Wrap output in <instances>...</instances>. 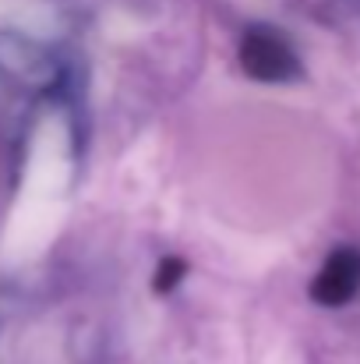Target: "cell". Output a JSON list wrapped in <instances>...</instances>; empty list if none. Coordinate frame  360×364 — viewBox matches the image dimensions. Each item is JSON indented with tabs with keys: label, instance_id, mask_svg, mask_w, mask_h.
Segmentation results:
<instances>
[{
	"label": "cell",
	"instance_id": "6da1fadb",
	"mask_svg": "<svg viewBox=\"0 0 360 364\" xmlns=\"http://www.w3.org/2000/svg\"><path fill=\"white\" fill-rule=\"evenodd\" d=\"M240 68L254 82H293L300 75V60L293 46L272 28H251L240 43Z\"/></svg>",
	"mask_w": 360,
	"mask_h": 364
},
{
	"label": "cell",
	"instance_id": "7a4b0ae2",
	"mask_svg": "<svg viewBox=\"0 0 360 364\" xmlns=\"http://www.w3.org/2000/svg\"><path fill=\"white\" fill-rule=\"evenodd\" d=\"M360 290V251L357 247H339L325 258L311 283V297L325 308H343L354 301Z\"/></svg>",
	"mask_w": 360,
	"mask_h": 364
},
{
	"label": "cell",
	"instance_id": "3957f363",
	"mask_svg": "<svg viewBox=\"0 0 360 364\" xmlns=\"http://www.w3.org/2000/svg\"><path fill=\"white\" fill-rule=\"evenodd\" d=\"M184 272H187V265H184V258H166V262H159V269H156V290L159 294H166V290H173L180 279H184Z\"/></svg>",
	"mask_w": 360,
	"mask_h": 364
}]
</instances>
